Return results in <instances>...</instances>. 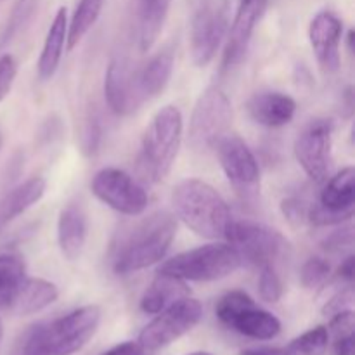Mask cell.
<instances>
[{
    "label": "cell",
    "instance_id": "cell-30",
    "mask_svg": "<svg viewBox=\"0 0 355 355\" xmlns=\"http://www.w3.org/2000/svg\"><path fill=\"white\" fill-rule=\"evenodd\" d=\"M329 345V333L326 326H315L291 340L286 347L290 355H324Z\"/></svg>",
    "mask_w": 355,
    "mask_h": 355
},
{
    "label": "cell",
    "instance_id": "cell-20",
    "mask_svg": "<svg viewBox=\"0 0 355 355\" xmlns=\"http://www.w3.org/2000/svg\"><path fill=\"white\" fill-rule=\"evenodd\" d=\"M66 35H68V12L66 7H59L49 26L47 37H45L44 47H42L40 58H38V78L47 82L55 75L61 62L66 47Z\"/></svg>",
    "mask_w": 355,
    "mask_h": 355
},
{
    "label": "cell",
    "instance_id": "cell-26",
    "mask_svg": "<svg viewBox=\"0 0 355 355\" xmlns=\"http://www.w3.org/2000/svg\"><path fill=\"white\" fill-rule=\"evenodd\" d=\"M26 279L23 255L12 248L0 250V309L9 311L14 297Z\"/></svg>",
    "mask_w": 355,
    "mask_h": 355
},
{
    "label": "cell",
    "instance_id": "cell-8",
    "mask_svg": "<svg viewBox=\"0 0 355 355\" xmlns=\"http://www.w3.org/2000/svg\"><path fill=\"white\" fill-rule=\"evenodd\" d=\"M225 177L243 201H255L260 194V168L255 155L236 134H225L215 146Z\"/></svg>",
    "mask_w": 355,
    "mask_h": 355
},
{
    "label": "cell",
    "instance_id": "cell-24",
    "mask_svg": "<svg viewBox=\"0 0 355 355\" xmlns=\"http://www.w3.org/2000/svg\"><path fill=\"white\" fill-rule=\"evenodd\" d=\"M173 64H175V54L170 47H165L158 54L153 55L144 68L137 71V83L142 97L153 99L158 97L168 85L173 73Z\"/></svg>",
    "mask_w": 355,
    "mask_h": 355
},
{
    "label": "cell",
    "instance_id": "cell-36",
    "mask_svg": "<svg viewBox=\"0 0 355 355\" xmlns=\"http://www.w3.org/2000/svg\"><path fill=\"white\" fill-rule=\"evenodd\" d=\"M17 75L16 59L10 54L0 55V103L9 96Z\"/></svg>",
    "mask_w": 355,
    "mask_h": 355
},
{
    "label": "cell",
    "instance_id": "cell-15",
    "mask_svg": "<svg viewBox=\"0 0 355 355\" xmlns=\"http://www.w3.org/2000/svg\"><path fill=\"white\" fill-rule=\"evenodd\" d=\"M267 2L269 0H239L234 21L229 28L224 58H222V68L224 69L234 68L245 59L257 24L266 14Z\"/></svg>",
    "mask_w": 355,
    "mask_h": 355
},
{
    "label": "cell",
    "instance_id": "cell-4",
    "mask_svg": "<svg viewBox=\"0 0 355 355\" xmlns=\"http://www.w3.org/2000/svg\"><path fill=\"white\" fill-rule=\"evenodd\" d=\"M241 263V257L229 243H211L172 257L163 262L159 272L184 281L208 283L231 276Z\"/></svg>",
    "mask_w": 355,
    "mask_h": 355
},
{
    "label": "cell",
    "instance_id": "cell-16",
    "mask_svg": "<svg viewBox=\"0 0 355 355\" xmlns=\"http://www.w3.org/2000/svg\"><path fill=\"white\" fill-rule=\"evenodd\" d=\"M342 37L343 23L336 14L322 10L311 21L309 38H311L312 51L318 58L319 66L324 71H338L340 64H342V55H340Z\"/></svg>",
    "mask_w": 355,
    "mask_h": 355
},
{
    "label": "cell",
    "instance_id": "cell-19",
    "mask_svg": "<svg viewBox=\"0 0 355 355\" xmlns=\"http://www.w3.org/2000/svg\"><path fill=\"white\" fill-rule=\"evenodd\" d=\"M191 290L187 286V281L179 279L170 274L159 272L155 276L148 288H146L144 295L141 298V311L144 314L156 315L162 312L163 309L170 307L175 302L182 300V298L189 297Z\"/></svg>",
    "mask_w": 355,
    "mask_h": 355
},
{
    "label": "cell",
    "instance_id": "cell-34",
    "mask_svg": "<svg viewBox=\"0 0 355 355\" xmlns=\"http://www.w3.org/2000/svg\"><path fill=\"white\" fill-rule=\"evenodd\" d=\"M352 304H354V288L352 284H347V286H343L342 290L336 291V293L326 302V305L322 307V314H324L326 318H331V315L338 314V312L350 311V309H352Z\"/></svg>",
    "mask_w": 355,
    "mask_h": 355
},
{
    "label": "cell",
    "instance_id": "cell-11",
    "mask_svg": "<svg viewBox=\"0 0 355 355\" xmlns=\"http://www.w3.org/2000/svg\"><path fill=\"white\" fill-rule=\"evenodd\" d=\"M355 208V170L345 166L328 180L321 191L319 203L309 207L307 222L318 227L338 225L354 217Z\"/></svg>",
    "mask_w": 355,
    "mask_h": 355
},
{
    "label": "cell",
    "instance_id": "cell-10",
    "mask_svg": "<svg viewBox=\"0 0 355 355\" xmlns=\"http://www.w3.org/2000/svg\"><path fill=\"white\" fill-rule=\"evenodd\" d=\"M295 156L315 182L328 179L333 166V123L324 118L309 121L295 141Z\"/></svg>",
    "mask_w": 355,
    "mask_h": 355
},
{
    "label": "cell",
    "instance_id": "cell-9",
    "mask_svg": "<svg viewBox=\"0 0 355 355\" xmlns=\"http://www.w3.org/2000/svg\"><path fill=\"white\" fill-rule=\"evenodd\" d=\"M92 193L97 200L121 215L139 217L149 203L148 193L125 170L107 166L99 170L92 179Z\"/></svg>",
    "mask_w": 355,
    "mask_h": 355
},
{
    "label": "cell",
    "instance_id": "cell-2",
    "mask_svg": "<svg viewBox=\"0 0 355 355\" xmlns=\"http://www.w3.org/2000/svg\"><path fill=\"white\" fill-rule=\"evenodd\" d=\"M172 205L177 217L198 236L225 238L232 222L231 210L220 193L201 179H184L173 187Z\"/></svg>",
    "mask_w": 355,
    "mask_h": 355
},
{
    "label": "cell",
    "instance_id": "cell-41",
    "mask_svg": "<svg viewBox=\"0 0 355 355\" xmlns=\"http://www.w3.org/2000/svg\"><path fill=\"white\" fill-rule=\"evenodd\" d=\"M333 350H335V355H355L354 335L342 336V338H336Z\"/></svg>",
    "mask_w": 355,
    "mask_h": 355
},
{
    "label": "cell",
    "instance_id": "cell-14",
    "mask_svg": "<svg viewBox=\"0 0 355 355\" xmlns=\"http://www.w3.org/2000/svg\"><path fill=\"white\" fill-rule=\"evenodd\" d=\"M104 96L107 106L114 114L127 116L139 110L144 97L139 90L137 71L123 58H114L110 62L104 76Z\"/></svg>",
    "mask_w": 355,
    "mask_h": 355
},
{
    "label": "cell",
    "instance_id": "cell-22",
    "mask_svg": "<svg viewBox=\"0 0 355 355\" xmlns=\"http://www.w3.org/2000/svg\"><path fill=\"white\" fill-rule=\"evenodd\" d=\"M172 0H137V42L141 52H149L162 35Z\"/></svg>",
    "mask_w": 355,
    "mask_h": 355
},
{
    "label": "cell",
    "instance_id": "cell-37",
    "mask_svg": "<svg viewBox=\"0 0 355 355\" xmlns=\"http://www.w3.org/2000/svg\"><path fill=\"white\" fill-rule=\"evenodd\" d=\"M281 211H283V215L288 218L290 224L302 225L304 222H307L309 205L305 203V201L298 200V198L291 196L283 200V203H281Z\"/></svg>",
    "mask_w": 355,
    "mask_h": 355
},
{
    "label": "cell",
    "instance_id": "cell-17",
    "mask_svg": "<svg viewBox=\"0 0 355 355\" xmlns=\"http://www.w3.org/2000/svg\"><path fill=\"white\" fill-rule=\"evenodd\" d=\"M246 111L255 123L267 128H279L290 123L297 113V103L283 92H257L246 101Z\"/></svg>",
    "mask_w": 355,
    "mask_h": 355
},
{
    "label": "cell",
    "instance_id": "cell-31",
    "mask_svg": "<svg viewBox=\"0 0 355 355\" xmlns=\"http://www.w3.org/2000/svg\"><path fill=\"white\" fill-rule=\"evenodd\" d=\"M255 305L253 298L250 297L248 293L241 290H234L225 293L220 300L217 302L215 305V314H217L218 321L222 324L229 326L232 322V319L236 318L238 314H241L243 311H246L248 307Z\"/></svg>",
    "mask_w": 355,
    "mask_h": 355
},
{
    "label": "cell",
    "instance_id": "cell-3",
    "mask_svg": "<svg viewBox=\"0 0 355 355\" xmlns=\"http://www.w3.org/2000/svg\"><path fill=\"white\" fill-rule=\"evenodd\" d=\"M184 118L177 106H163L142 137L141 166L153 182H162L172 170L182 142Z\"/></svg>",
    "mask_w": 355,
    "mask_h": 355
},
{
    "label": "cell",
    "instance_id": "cell-38",
    "mask_svg": "<svg viewBox=\"0 0 355 355\" xmlns=\"http://www.w3.org/2000/svg\"><path fill=\"white\" fill-rule=\"evenodd\" d=\"M354 229L350 227H342L340 231H335L331 236L322 241V248L328 250V252H342L347 246H352L354 243Z\"/></svg>",
    "mask_w": 355,
    "mask_h": 355
},
{
    "label": "cell",
    "instance_id": "cell-25",
    "mask_svg": "<svg viewBox=\"0 0 355 355\" xmlns=\"http://www.w3.org/2000/svg\"><path fill=\"white\" fill-rule=\"evenodd\" d=\"M229 328H232L236 333L246 336V338L267 342V340H272L279 335L281 321L270 312L257 307L255 304L236 315Z\"/></svg>",
    "mask_w": 355,
    "mask_h": 355
},
{
    "label": "cell",
    "instance_id": "cell-13",
    "mask_svg": "<svg viewBox=\"0 0 355 355\" xmlns=\"http://www.w3.org/2000/svg\"><path fill=\"white\" fill-rule=\"evenodd\" d=\"M227 10L222 2H207L194 14L191 24V59L205 68L214 61L227 33Z\"/></svg>",
    "mask_w": 355,
    "mask_h": 355
},
{
    "label": "cell",
    "instance_id": "cell-23",
    "mask_svg": "<svg viewBox=\"0 0 355 355\" xmlns=\"http://www.w3.org/2000/svg\"><path fill=\"white\" fill-rule=\"evenodd\" d=\"M47 189L44 177H31L6 194L0 201V231L21 214L37 205Z\"/></svg>",
    "mask_w": 355,
    "mask_h": 355
},
{
    "label": "cell",
    "instance_id": "cell-27",
    "mask_svg": "<svg viewBox=\"0 0 355 355\" xmlns=\"http://www.w3.org/2000/svg\"><path fill=\"white\" fill-rule=\"evenodd\" d=\"M104 7V0H80L73 12L71 21L68 24V35H66V51H73L87 33L92 30L101 16Z\"/></svg>",
    "mask_w": 355,
    "mask_h": 355
},
{
    "label": "cell",
    "instance_id": "cell-5",
    "mask_svg": "<svg viewBox=\"0 0 355 355\" xmlns=\"http://www.w3.org/2000/svg\"><path fill=\"white\" fill-rule=\"evenodd\" d=\"M225 239L239 253L241 262L255 267H279L290 259L291 245L276 229L248 220H232Z\"/></svg>",
    "mask_w": 355,
    "mask_h": 355
},
{
    "label": "cell",
    "instance_id": "cell-6",
    "mask_svg": "<svg viewBox=\"0 0 355 355\" xmlns=\"http://www.w3.org/2000/svg\"><path fill=\"white\" fill-rule=\"evenodd\" d=\"M234 111L229 97L218 87H208L194 104L189 121V144L194 151L215 149L217 142L229 134Z\"/></svg>",
    "mask_w": 355,
    "mask_h": 355
},
{
    "label": "cell",
    "instance_id": "cell-35",
    "mask_svg": "<svg viewBox=\"0 0 355 355\" xmlns=\"http://www.w3.org/2000/svg\"><path fill=\"white\" fill-rule=\"evenodd\" d=\"M326 328H328L329 336H335V340L342 338V336L354 335L355 314L352 309L331 315V318H329V324L326 326Z\"/></svg>",
    "mask_w": 355,
    "mask_h": 355
},
{
    "label": "cell",
    "instance_id": "cell-40",
    "mask_svg": "<svg viewBox=\"0 0 355 355\" xmlns=\"http://www.w3.org/2000/svg\"><path fill=\"white\" fill-rule=\"evenodd\" d=\"M354 274H355V257L349 255L345 260L342 262V266L338 267V279H342L345 284H352L354 281Z\"/></svg>",
    "mask_w": 355,
    "mask_h": 355
},
{
    "label": "cell",
    "instance_id": "cell-28",
    "mask_svg": "<svg viewBox=\"0 0 355 355\" xmlns=\"http://www.w3.org/2000/svg\"><path fill=\"white\" fill-rule=\"evenodd\" d=\"M9 355H52L47 322H38L24 329L14 342Z\"/></svg>",
    "mask_w": 355,
    "mask_h": 355
},
{
    "label": "cell",
    "instance_id": "cell-44",
    "mask_svg": "<svg viewBox=\"0 0 355 355\" xmlns=\"http://www.w3.org/2000/svg\"><path fill=\"white\" fill-rule=\"evenodd\" d=\"M187 355H214L210 352H193V354H187Z\"/></svg>",
    "mask_w": 355,
    "mask_h": 355
},
{
    "label": "cell",
    "instance_id": "cell-7",
    "mask_svg": "<svg viewBox=\"0 0 355 355\" xmlns=\"http://www.w3.org/2000/svg\"><path fill=\"white\" fill-rule=\"evenodd\" d=\"M203 318V307L194 298L186 297L170 307L163 309L139 335L137 343L144 352H156L170 343L182 338L186 333L196 328Z\"/></svg>",
    "mask_w": 355,
    "mask_h": 355
},
{
    "label": "cell",
    "instance_id": "cell-45",
    "mask_svg": "<svg viewBox=\"0 0 355 355\" xmlns=\"http://www.w3.org/2000/svg\"><path fill=\"white\" fill-rule=\"evenodd\" d=\"M2 336H3V326H2V321H0V342H2Z\"/></svg>",
    "mask_w": 355,
    "mask_h": 355
},
{
    "label": "cell",
    "instance_id": "cell-42",
    "mask_svg": "<svg viewBox=\"0 0 355 355\" xmlns=\"http://www.w3.org/2000/svg\"><path fill=\"white\" fill-rule=\"evenodd\" d=\"M239 355H290L283 347H255V349L241 350Z\"/></svg>",
    "mask_w": 355,
    "mask_h": 355
},
{
    "label": "cell",
    "instance_id": "cell-18",
    "mask_svg": "<svg viewBox=\"0 0 355 355\" xmlns=\"http://www.w3.org/2000/svg\"><path fill=\"white\" fill-rule=\"evenodd\" d=\"M89 222L87 214L80 203H69L59 214L58 243L62 257L69 262L80 259L87 243Z\"/></svg>",
    "mask_w": 355,
    "mask_h": 355
},
{
    "label": "cell",
    "instance_id": "cell-33",
    "mask_svg": "<svg viewBox=\"0 0 355 355\" xmlns=\"http://www.w3.org/2000/svg\"><path fill=\"white\" fill-rule=\"evenodd\" d=\"M329 274H331V266L328 263V260L321 259V257H312L302 267L300 281L305 290H318V288L324 286L326 281L329 279Z\"/></svg>",
    "mask_w": 355,
    "mask_h": 355
},
{
    "label": "cell",
    "instance_id": "cell-46",
    "mask_svg": "<svg viewBox=\"0 0 355 355\" xmlns=\"http://www.w3.org/2000/svg\"><path fill=\"white\" fill-rule=\"evenodd\" d=\"M0 146H2V134H0Z\"/></svg>",
    "mask_w": 355,
    "mask_h": 355
},
{
    "label": "cell",
    "instance_id": "cell-32",
    "mask_svg": "<svg viewBox=\"0 0 355 355\" xmlns=\"http://www.w3.org/2000/svg\"><path fill=\"white\" fill-rule=\"evenodd\" d=\"M283 279L277 267H260L259 274V295L267 304H277L283 297Z\"/></svg>",
    "mask_w": 355,
    "mask_h": 355
},
{
    "label": "cell",
    "instance_id": "cell-43",
    "mask_svg": "<svg viewBox=\"0 0 355 355\" xmlns=\"http://www.w3.org/2000/svg\"><path fill=\"white\" fill-rule=\"evenodd\" d=\"M347 45H349V51L354 52V31L350 30L349 35H347Z\"/></svg>",
    "mask_w": 355,
    "mask_h": 355
},
{
    "label": "cell",
    "instance_id": "cell-12",
    "mask_svg": "<svg viewBox=\"0 0 355 355\" xmlns=\"http://www.w3.org/2000/svg\"><path fill=\"white\" fill-rule=\"evenodd\" d=\"M101 322V309L85 305L69 314L47 322V336L52 355H73L82 350L96 335Z\"/></svg>",
    "mask_w": 355,
    "mask_h": 355
},
{
    "label": "cell",
    "instance_id": "cell-39",
    "mask_svg": "<svg viewBox=\"0 0 355 355\" xmlns=\"http://www.w3.org/2000/svg\"><path fill=\"white\" fill-rule=\"evenodd\" d=\"M146 352L142 350V347L137 342H123L114 345L113 349L106 350L101 355H144Z\"/></svg>",
    "mask_w": 355,
    "mask_h": 355
},
{
    "label": "cell",
    "instance_id": "cell-29",
    "mask_svg": "<svg viewBox=\"0 0 355 355\" xmlns=\"http://www.w3.org/2000/svg\"><path fill=\"white\" fill-rule=\"evenodd\" d=\"M38 2L40 0H17L16 6L10 10L6 28L0 35V49L10 44L14 38L19 37L21 31H24V28L31 23V19H33L38 10Z\"/></svg>",
    "mask_w": 355,
    "mask_h": 355
},
{
    "label": "cell",
    "instance_id": "cell-1",
    "mask_svg": "<svg viewBox=\"0 0 355 355\" xmlns=\"http://www.w3.org/2000/svg\"><path fill=\"white\" fill-rule=\"evenodd\" d=\"M177 234V220L168 211H158L139 222L123 236L113 259V270L120 276L148 269L165 259Z\"/></svg>",
    "mask_w": 355,
    "mask_h": 355
},
{
    "label": "cell",
    "instance_id": "cell-21",
    "mask_svg": "<svg viewBox=\"0 0 355 355\" xmlns=\"http://www.w3.org/2000/svg\"><path fill=\"white\" fill-rule=\"evenodd\" d=\"M59 297V290L54 283L40 277H28L14 297L9 312L16 315H31L42 312L54 304Z\"/></svg>",
    "mask_w": 355,
    "mask_h": 355
}]
</instances>
